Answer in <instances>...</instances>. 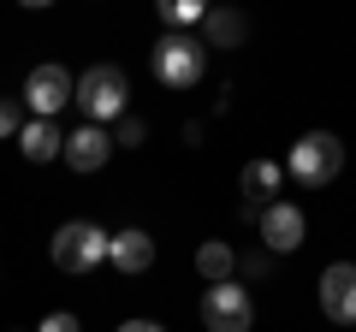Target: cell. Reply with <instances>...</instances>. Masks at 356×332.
Instances as JSON below:
<instances>
[{"mask_svg": "<svg viewBox=\"0 0 356 332\" xmlns=\"http://www.w3.org/2000/svg\"><path fill=\"white\" fill-rule=\"evenodd\" d=\"M18 131H24V101L0 95V137H18Z\"/></svg>", "mask_w": 356, "mask_h": 332, "instance_id": "cell-16", "label": "cell"}, {"mask_svg": "<svg viewBox=\"0 0 356 332\" xmlns=\"http://www.w3.org/2000/svg\"><path fill=\"white\" fill-rule=\"evenodd\" d=\"M196 273H202L208 285H226L232 273H238V256H232V243H202V249H196Z\"/></svg>", "mask_w": 356, "mask_h": 332, "instance_id": "cell-14", "label": "cell"}, {"mask_svg": "<svg viewBox=\"0 0 356 332\" xmlns=\"http://www.w3.org/2000/svg\"><path fill=\"white\" fill-rule=\"evenodd\" d=\"M36 332H77V315H65V308H60V315H48Z\"/></svg>", "mask_w": 356, "mask_h": 332, "instance_id": "cell-18", "label": "cell"}, {"mask_svg": "<svg viewBox=\"0 0 356 332\" xmlns=\"http://www.w3.org/2000/svg\"><path fill=\"white\" fill-rule=\"evenodd\" d=\"M202 326L208 332H250L255 326V303H250V291L243 285H208L202 291Z\"/></svg>", "mask_w": 356, "mask_h": 332, "instance_id": "cell-5", "label": "cell"}, {"mask_svg": "<svg viewBox=\"0 0 356 332\" xmlns=\"http://www.w3.org/2000/svg\"><path fill=\"white\" fill-rule=\"evenodd\" d=\"M107 261H113L119 273H149L154 267V238L149 231H113V238H107Z\"/></svg>", "mask_w": 356, "mask_h": 332, "instance_id": "cell-10", "label": "cell"}, {"mask_svg": "<svg viewBox=\"0 0 356 332\" xmlns=\"http://www.w3.org/2000/svg\"><path fill=\"white\" fill-rule=\"evenodd\" d=\"M119 332H166V326H161V320H125Z\"/></svg>", "mask_w": 356, "mask_h": 332, "instance_id": "cell-20", "label": "cell"}, {"mask_svg": "<svg viewBox=\"0 0 356 332\" xmlns=\"http://www.w3.org/2000/svg\"><path fill=\"white\" fill-rule=\"evenodd\" d=\"M60 154H65L72 172H102L107 154H113V137H107L102 125H83V131H72V137L60 142Z\"/></svg>", "mask_w": 356, "mask_h": 332, "instance_id": "cell-9", "label": "cell"}, {"mask_svg": "<svg viewBox=\"0 0 356 332\" xmlns=\"http://www.w3.org/2000/svg\"><path fill=\"white\" fill-rule=\"evenodd\" d=\"M72 101L83 107L89 125H102V131H107V119H125L131 83H125V72H119V65H89V72L72 83Z\"/></svg>", "mask_w": 356, "mask_h": 332, "instance_id": "cell-1", "label": "cell"}, {"mask_svg": "<svg viewBox=\"0 0 356 332\" xmlns=\"http://www.w3.org/2000/svg\"><path fill=\"white\" fill-rule=\"evenodd\" d=\"M267 267H273V256H250V261H243V273H250V279H261Z\"/></svg>", "mask_w": 356, "mask_h": 332, "instance_id": "cell-19", "label": "cell"}, {"mask_svg": "<svg viewBox=\"0 0 356 332\" xmlns=\"http://www.w3.org/2000/svg\"><path fill=\"white\" fill-rule=\"evenodd\" d=\"M143 137H149V125H143V119H125V125H119V149H137Z\"/></svg>", "mask_w": 356, "mask_h": 332, "instance_id": "cell-17", "label": "cell"}, {"mask_svg": "<svg viewBox=\"0 0 356 332\" xmlns=\"http://www.w3.org/2000/svg\"><path fill=\"white\" fill-rule=\"evenodd\" d=\"M303 208L297 202H267L261 208V243H267V256H291V249H303Z\"/></svg>", "mask_w": 356, "mask_h": 332, "instance_id": "cell-6", "label": "cell"}, {"mask_svg": "<svg viewBox=\"0 0 356 332\" xmlns=\"http://www.w3.org/2000/svg\"><path fill=\"white\" fill-rule=\"evenodd\" d=\"M280 184H285V166L280 160H250L243 166V208L250 202H280Z\"/></svg>", "mask_w": 356, "mask_h": 332, "instance_id": "cell-11", "label": "cell"}, {"mask_svg": "<svg viewBox=\"0 0 356 332\" xmlns=\"http://www.w3.org/2000/svg\"><path fill=\"white\" fill-rule=\"evenodd\" d=\"M60 119H24V131H18V149H24V160H54L60 154Z\"/></svg>", "mask_w": 356, "mask_h": 332, "instance_id": "cell-12", "label": "cell"}, {"mask_svg": "<svg viewBox=\"0 0 356 332\" xmlns=\"http://www.w3.org/2000/svg\"><path fill=\"white\" fill-rule=\"evenodd\" d=\"M202 0H161V24L166 30H184V24H202Z\"/></svg>", "mask_w": 356, "mask_h": 332, "instance_id": "cell-15", "label": "cell"}, {"mask_svg": "<svg viewBox=\"0 0 356 332\" xmlns=\"http://www.w3.org/2000/svg\"><path fill=\"white\" fill-rule=\"evenodd\" d=\"M243 36H250V24L232 6H220V13L202 18V48H243Z\"/></svg>", "mask_w": 356, "mask_h": 332, "instance_id": "cell-13", "label": "cell"}, {"mask_svg": "<svg viewBox=\"0 0 356 332\" xmlns=\"http://www.w3.org/2000/svg\"><path fill=\"white\" fill-rule=\"evenodd\" d=\"M321 315L339 320V326H356V267L350 261H332L321 273Z\"/></svg>", "mask_w": 356, "mask_h": 332, "instance_id": "cell-8", "label": "cell"}, {"mask_svg": "<svg viewBox=\"0 0 356 332\" xmlns=\"http://www.w3.org/2000/svg\"><path fill=\"white\" fill-rule=\"evenodd\" d=\"M285 172H291L297 184H309V190H321V184H332V179L344 172V142L332 137V131H309V137L291 142Z\"/></svg>", "mask_w": 356, "mask_h": 332, "instance_id": "cell-2", "label": "cell"}, {"mask_svg": "<svg viewBox=\"0 0 356 332\" xmlns=\"http://www.w3.org/2000/svg\"><path fill=\"white\" fill-rule=\"evenodd\" d=\"M24 101L36 119H60V107L72 101V77H65V65H36V72L24 77Z\"/></svg>", "mask_w": 356, "mask_h": 332, "instance_id": "cell-7", "label": "cell"}, {"mask_svg": "<svg viewBox=\"0 0 356 332\" xmlns=\"http://www.w3.org/2000/svg\"><path fill=\"white\" fill-rule=\"evenodd\" d=\"M202 65H208L202 36L166 30V36L154 42V77H161L166 90H196V83H202Z\"/></svg>", "mask_w": 356, "mask_h": 332, "instance_id": "cell-3", "label": "cell"}, {"mask_svg": "<svg viewBox=\"0 0 356 332\" xmlns=\"http://www.w3.org/2000/svg\"><path fill=\"white\" fill-rule=\"evenodd\" d=\"M48 256L60 273H95L107 261V231L95 226V219H65L60 231H54Z\"/></svg>", "mask_w": 356, "mask_h": 332, "instance_id": "cell-4", "label": "cell"}]
</instances>
